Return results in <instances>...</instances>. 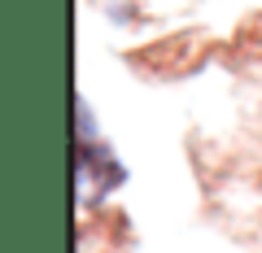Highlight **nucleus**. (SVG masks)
I'll list each match as a JSON object with an SVG mask.
<instances>
[{
	"label": "nucleus",
	"mask_w": 262,
	"mask_h": 253,
	"mask_svg": "<svg viewBox=\"0 0 262 253\" xmlns=\"http://www.w3.org/2000/svg\"><path fill=\"white\" fill-rule=\"evenodd\" d=\"M118 183H122V166L114 162V153L105 144H96L88 105H79V201L92 205V201L110 197Z\"/></svg>",
	"instance_id": "nucleus-1"
}]
</instances>
